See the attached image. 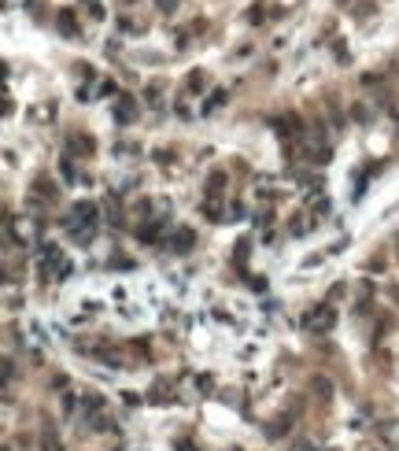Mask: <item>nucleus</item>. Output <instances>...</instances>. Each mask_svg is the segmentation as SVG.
Wrapping results in <instances>:
<instances>
[{"mask_svg":"<svg viewBox=\"0 0 399 451\" xmlns=\"http://www.w3.org/2000/svg\"><path fill=\"white\" fill-rule=\"evenodd\" d=\"M193 229H178L174 233V252H189V248H193Z\"/></svg>","mask_w":399,"mask_h":451,"instance_id":"39448f33","label":"nucleus"},{"mask_svg":"<svg viewBox=\"0 0 399 451\" xmlns=\"http://www.w3.org/2000/svg\"><path fill=\"white\" fill-rule=\"evenodd\" d=\"M78 222H82V226H92V222H97V204H89V200H85V204H78L71 226H78Z\"/></svg>","mask_w":399,"mask_h":451,"instance_id":"7ed1b4c3","label":"nucleus"},{"mask_svg":"<svg viewBox=\"0 0 399 451\" xmlns=\"http://www.w3.org/2000/svg\"><path fill=\"white\" fill-rule=\"evenodd\" d=\"M155 4H159V11H167V15H170V11H174V4H178V0H155Z\"/></svg>","mask_w":399,"mask_h":451,"instance_id":"6e6552de","label":"nucleus"},{"mask_svg":"<svg viewBox=\"0 0 399 451\" xmlns=\"http://www.w3.org/2000/svg\"><path fill=\"white\" fill-rule=\"evenodd\" d=\"M56 22H59V30H63L67 37H78V22H74V11H71V8H63Z\"/></svg>","mask_w":399,"mask_h":451,"instance_id":"20e7f679","label":"nucleus"},{"mask_svg":"<svg viewBox=\"0 0 399 451\" xmlns=\"http://www.w3.org/2000/svg\"><path fill=\"white\" fill-rule=\"evenodd\" d=\"M222 100H226V92H211V100L203 104V111H215V107H218Z\"/></svg>","mask_w":399,"mask_h":451,"instance_id":"0eeeda50","label":"nucleus"},{"mask_svg":"<svg viewBox=\"0 0 399 451\" xmlns=\"http://www.w3.org/2000/svg\"><path fill=\"white\" fill-rule=\"evenodd\" d=\"M333 322H337V311H333V307H318V311H311V318H307V325L314 333H329Z\"/></svg>","mask_w":399,"mask_h":451,"instance_id":"f257e3e1","label":"nucleus"},{"mask_svg":"<svg viewBox=\"0 0 399 451\" xmlns=\"http://www.w3.org/2000/svg\"><path fill=\"white\" fill-rule=\"evenodd\" d=\"M111 111H115V118H119V122H130V118L137 115V97H122L115 107H111Z\"/></svg>","mask_w":399,"mask_h":451,"instance_id":"f03ea898","label":"nucleus"},{"mask_svg":"<svg viewBox=\"0 0 399 451\" xmlns=\"http://www.w3.org/2000/svg\"><path fill=\"white\" fill-rule=\"evenodd\" d=\"M82 407H85V411H100V407H104V399H100V396H85V399H82Z\"/></svg>","mask_w":399,"mask_h":451,"instance_id":"423d86ee","label":"nucleus"}]
</instances>
